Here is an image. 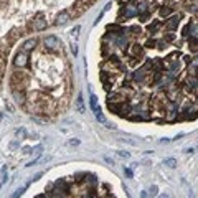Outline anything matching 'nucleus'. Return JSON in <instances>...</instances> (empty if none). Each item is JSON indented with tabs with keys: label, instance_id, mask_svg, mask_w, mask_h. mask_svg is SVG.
<instances>
[{
	"label": "nucleus",
	"instance_id": "nucleus-3",
	"mask_svg": "<svg viewBox=\"0 0 198 198\" xmlns=\"http://www.w3.org/2000/svg\"><path fill=\"white\" fill-rule=\"evenodd\" d=\"M107 106L112 112H116L119 116H129L131 114V106L127 102H109Z\"/></svg>",
	"mask_w": 198,
	"mask_h": 198
},
{
	"label": "nucleus",
	"instance_id": "nucleus-41",
	"mask_svg": "<svg viewBox=\"0 0 198 198\" xmlns=\"http://www.w3.org/2000/svg\"><path fill=\"white\" fill-rule=\"evenodd\" d=\"M188 2H193V0H188Z\"/></svg>",
	"mask_w": 198,
	"mask_h": 198
},
{
	"label": "nucleus",
	"instance_id": "nucleus-36",
	"mask_svg": "<svg viewBox=\"0 0 198 198\" xmlns=\"http://www.w3.org/2000/svg\"><path fill=\"white\" fill-rule=\"evenodd\" d=\"M193 92H195V94H197V96H198V83H197V86L193 88Z\"/></svg>",
	"mask_w": 198,
	"mask_h": 198
},
{
	"label": "nucleus",
	"instance_id": "nucleus-16",
	"mask_svg": "<svg viewBox=\"0 0 198 198\" xmlns=\"http://www.w3.org/2000/svg\"><path fill=\"white\" fill-rule=\"evenodd\" d=\"M20 35H22L20 28H12L10 33H8V43H13L17 40V36H20Z\"/></svg>",
	"mask_w": 198,
	"mask_h": 198
},
{
	"label": "nucleus",
	"instance_id": "nucleus-24",
	"mask_svg": "<svg viewBox=\"0 0 198 198\" xmlns=\"http://www.w3.org/2000/svg\"><path fill=\"white\" fill-rule=\"evenodd\" d=\"M145 48H157V40L149 38V40L145 41Z\"/></svg>",
	"mask_w": 198,
	"mask_h": 198
},
{
	"label": "nucleus",
	"instance_id": "nucleus-25",
	"mask_svg": "<svg viewBox=\"0 0 198 198\" xmlns=\"http://www.w3.org/2000/svg\"><path fill=\"white\" fill-rule=\"evenodd\" d=\"M150 15H152V12H145V13H140V15H139V20H140V22H147L149 18H150Z\"/></svg>",
	"mask_w": 198,
	"mask_h": 198
},
{
	"label": "nucleus",
	"instance_id": "nucleus-40",
	"mask_svg": "<svg viewBox=\"0 0 198 198\" xmlns=\"http://www.w3.org/2000/svg\"><path fill=\"white\" fill-rule=\"evenodd\" d=\"M8 0H0V5H3V3H7Z\"/></svg>",
	"mask_w": 198,
	"mask_h": 198
},
{
	"label": "nucleus",
	"instance_id": "nucleus-39",
	"mask_svg": "<svg viewBox=\"0 0 198 198\" xmlns=\"http://www.w3.org/2000/svg\"><path fill=\"white\" fill-rule=\"evenodd\" d=\"M140 198H147V193H145V192H142V193H140Z\"/></svg>",
	"mask_w": 198,
	"mask_h": 198
},
{
	"label": "nucleus",
	"instance_id": "nucleus-31",
	"mask_svg": "<svg viewBox=\"0 0 198 198\" xmlns=\"http://www.w3.org/2000/svg\"><path fill=\"white\" fill-rule=\"evenodd\" d=\"M15 134L17 135H20V137H23V135H25V129H17Z\"/></svg>",
	"mask_w": 198,
	"mask_h": 198
},
{
	"label": "nucleus",
	"instance_id": "nucleus-12",
	"mask_svg": "<svg viewBox=\"0 0 198 198\" xmlns=\"http://www.w3.org/2000/svg\"><path fill=\"white\" fill-rule=\"evenodd\" d=\"M36 43H38V41H36L35 38H30V40H26L25 43H23V45H22V51H25V53H28V51L35 50Z\"/></svg>",
	"mask_w": 198,
	"mask_h": 198
},
{
	"label": "nucleus",
	"instance_id": "nucleus-30",
	"mask_svg": "<svg viewBox=\"0 0 198 198\" xmlns=\"http://www.w3.org/2000/svg\"><path fill=\"white\" fill-rule=\"evenodd\" d=\"M117 155H119V157H124V158H129V152H124V150H119Z\"/></svg>",
	"mask_w": 198,
	"mask_h": 198
},
{
	"label": "nucleus",
	"instance_id": "nucleus-34",
	"mask_svg": "<svg viewBox=\"0 0 198 198\" xmlns=\"http://www.w3.org/2000/svg\"><path fill=\"white\" fill-rule=\"evenodd\" d=\"M71 51H73V55L76 56V55H78V46H76V45H73V46H71Z\"/></svg>",
	"mask_w": 198,
	"mask_h": 198
},
{
	"label": "nucleus",
	"instance_id": "nucleus-35",
	"mask_svg": "<svg viewBox=\"0 0 198 198\" xmlns=\"http://www.w3.org/2000/svg\"><path fill=\"white\" fill-rule=\"evenodd\" d=\"M104 160H106L107 163H111V165H114V160H112L111 157H104Z\"/></svg>",
	"mask_w": 198,
	"mask_h": 198
},
{
	"label": "nucleus",
	"instance_id": "nucleus-27",
	"mask_svg": "<svg viewBox=\"0 0 198 198\" xmlns=\"http://www.w3.org/2000/svg\"><path fill=\"white\" fill-rule=\"evenodd\" d=\"M157 193H158L157 185H152V187L149 188V195H150V197H157Z\"/></svg>",
	"mask_w": 198,
	"mask_h": 198
},
{
	"label": "nucleus",
	"instance_id": "nucleus-2",
	"mask_svg": "<svg viewBox=\"0 0 198 198\" xmlns=\"http://www.w3.org/2000/svg\"><path fill=\"white\" fill-rule=\"evenodd\" d=\"M46 25H48V23H46V18H45V15H43V12H38V13L33 17V20L28 23V26L33 28V30H36V31L45 30Z\"/></svg>",
	"mask_w": 198,
	"mask_h": 198
},
{
	"label": "nucleus",
	"instance_id": "nucleus-6",
	"mask_svg": "<svg viewBox=\"0 0 198 198\" xmlns=\"http://www.w3.org/2000/svg\"><path fill=\"white\" fill-rule=\"evenodd\" d=\"M13 65H15L17 68H25V66H28V55H26L25 51H18L15 55Z\"/></svg>",
	"mask_w": 198,
	"mask_h": 198
},
{
	"label": "nucleus",
	"instance_id": "nucleus-20",
	"mask_svg": "<svg viewBox=\"0 0 198 198\" xmlns=\"http://www.w3.org/2000/svg\"><path fill=\"white\" fill-rule=\"evenodd\" d=\"M13 96H15V99H17V102H20V104H23V102H25V94H23V91H13Z\"/></svg>",
	"mask_w": 198,
	"mask_h": 198
},
{
	"label": "nucleus",
	"instance_id": "nucleus-4",
	"mask_svg": "<svg viewBox=\"0 0 198 198\" xmlns=\"http://www.w3.org/2000/svg\"><path fill=\"white\" fill-rule=\"evenodd\" d=\"M91 3H92L91 0H76V2L73 3V10H69V12H71L73 17H79L83 12H86L88 8H89Z\"/></svg>",
	"mask_w": 198,
	"mask_h": 198
},
{
	"label": "nucleus",
	"instance_id": "nucleus-21",
	"mask_svg": "<svg viewBox=\"0 0 198 198\" xmlns=\"http://www.w3.org/2000/svg\"><path fill=\"white\" fill-rule=\"evenodd\" d=\"M129 31H131V35H135V36H139L140 33H142V30H140V26H139V25L129 26Z\"/></svg>",
	"mask_w": 198,
	"mask_h": 198
},
{
	"label": "nucleus",
	"instance_id": "nucleus-19",
	"mask_svg": "<svg viewBox=\"0 0 198 198\" xmlns=\"http://www.w3.org/2000/svg\"><path fill=\"white\" fill-rule=\"evenodd\" d=\"M26 188H28V183H26V185H23V187H20V188H17V190H15V193H13V195H12L10 198H20L22 195L25 193V190H26Z\"/></svg>",
	"mask_w": 198,
	"mask_h": 198
},
{
	"label": "nucleus",
	"instance_id": "nucleus-23",
	"mask_svg": "<svg viewBox=\"0 0 198 198\" xmlns=\"http://www.w3.org/2000/svg\"><path fill=\"white\" fill-rule=\"evenodd\" d=\"M163 165H167L168 168H175L177 167V160H175V158H165V160H163Z\"/></svg>",
	"mask_w": 198,
	"mask_h": 198
},
{
	"label": "nucleus",
	"instance_id": "nucleus-9",
	"mask_svg": "<svg viewBox=\"0 0 198 198\" xmlns=\"http://www.w3.org/2000/svg\"><path fill=\"white\" fill-rule=\"evenodd\" d=\"M180 18H182V15H172L170 18H168V22L165 23V28H167L168 31H173L175 28H178V25H180Z\"/></svg>",
	"mask_w": 198,
	"mask_h": 198
},
{
	"label": "nucleus",
	"instance_id": "nucleus-29",
	"mask_svg": "<svg viewBox=\"0 0 198 198\" xmlns=\"http://www.w3.org/2000/svg\"><path fill=\"white\" fill-rule=\"evenodd\" d=\"M79 30H81V26H74L69 33H71V36H78V33H79Z\"/></svg>",
	"mask_w": 198,
	"mask_h": 198
},
{
	"label": "nucleus",
	"instance_id": "nucleus-15",
	"mask_svg": "<svg viewBox=\"0 0 198 198\" xmlns=\"http://www.w3.org/2000/svg\"><path fill=\"white\" fill-rule=\"evenodd\" d=\"M188 48H190V51H192V53H195V55H197V53H198V38L192 36V38L188 40Z\"/></svg>",
	"mask_w": 198,
	"mask_h": 198
},
{
	"label": "nucleus",
	"instance_id": "nucleus-18",
	"mask_svg": "<svg viewBox=\"0 0 198 198\" xmlns=\"http://www.w3.org/2000/svg\"><path fill=\"white\" fill-rule=\"evenodd\" d=\"M172 12H173V8H170V7H160V10H158V13H160V17L162 18H167V17H170L172 15Z\"/></svg>",
	"mask_w": 198,
	"mask_h": 198
},
{
	"label": "nucleus",
	"instance_id": "nucleus-26",
	"mask_svg": "<svg viewBox=\"0 0 198 198\" xmlns=\"http://www.w3.org/2000/svg\"><path fill=\"white\" fill-rule=\"evenodd\" d=\"M175 40V35H173V33H165V35H163V41H165V43H170V41H173Z\"/></svg>",
	"mask_w": 198,
	"mask_h": 198
},
{
	"label": "nucleus",
	"instance_id": "nucleus-13",
	"mask_svg": "<svg viewBox=\"0 0 198 198\" xmlns=\"http://www.w3.org/2000/svg\"><path fill=\"white\" fill-rule=\"evenodd\" d=\"M134 15H135V10H134L132 7H126V8H122V10H121L119 18H122V17H126V18H132Z\"/></svg>",
	"mask_w": 198,
	"mask_h": 198
},
{
	"label": "nucleus",
	"instance_id": "nucleus-5",
	"mask_svg": "<svg viewBox=\"0 0 198 198\" xmlns=\"http://www.w3.org/2000/svg\"><path fill=\"white\" fill-rule=\"evenodd\" d=\"M45 46L48 50H61V40H58L56 36H46L45 40H43Z\"/></svg>",
	"mask_w": 198,
	"mask_h": 198
},
{
	"label": "nucleus",
	"instance_id": "nucleus-7",
	"mask_svg": "<svg viewBox=\"0 0 198 198\" xmlns=\"http://www.w3.org/2000/svg\"><path fill=\"white\" fill-rule=\"evenodd\" d=\"M69 20H71V12H69V10H63V12H60V13L56 15L55 25H65V23H68Z\"/></svg>",
	"mask_w": 198,
	"mask_h": 198
},
{
	"label": "nucleus",
	"instance_id": "nucleus-28",
	"mask_svg": "<svg viewBox=\"0 0 198 198\" xmlns=\"http://www.w3.org/2000/svg\"><path fill=\"white\" fill-rule=\"evenodd\" d=\"M96 119H97V121H99V122H101V124H106V117H104V114H102V112L101 111H99V112H96Z\"/></svg>",
	"mask_w": 198,
	"mask_h": 198
},
{
	"label": "nucleus",
	"instance_id": "nucleus-37",
	"mask_svg": "<svg viewBox=\"0 0 198 198\" xmlns=\"http://www.w3.org/2000/svg\"><path fill=\"white\" fill-rule=\"evenodd\" d=\"M158 198H170V197H168L167 193H163V195H158Z\"/></svg>",
	"mask_w": 198,
	"mask_h": 198
},
{
	"label": "nucleus",
	"instance_id": "nucleus-38",
	"mask_svg": "<svg viewBox=\"0 0 198 198\" xmlns=\"http://www.w3.org/2000/svg\"><path fill=\"white\" fill-rule=\"evenodd\" d=\"M129 2H135V0H121V3H129Z\"/></svg>",
	"mask_w": 198,
	"mask_h": 198
},
{
	"label": "nucleus",
	"instance_id": "nucleus-33",
	"mask_svg": "<svg viewBox=\"0 0 198 198\" xmlns=\"http://www.w3.org/2000/svg\"><path fill=\"white\" fill-rule=\"evenodd\" d=\"M124 173H126L127 177H132V170H131V168H124Z\"/></svg>",
	"mask_w": 198,
	"mask_h": 198
},
{
	"label": "nucleus",
	"instance_id": "nucleus-10",
	"mask_svg": "<svg viewBox=\"0 0 198 198\" xmlns=\"http://www.w3.org/2000/svg\"><path fill=\"white\" fill-rule=\"evenodd\" d=\"M101 79H102V84H104V89L109 91L112 88V84H114V76H112V74H107V71H102Z\"/></svg>",
	"mask_w": 198,
	"mask_h": 198
},
{
	"label": "nucleus",
	"instance_id": "nucleus-11",
	"mask_svg": "<svg viewBox=\"0 0 198 198\" xmlns=\"http://www.w3.org/2000/svg\"><path fill=\"white\" fill-rule=\"evenodd\" d=\"M145 12H152L150 3H149V2H145V0H139V3H137V13L140 15V13H145Z\"/></svg>",
	"mask_w": 198,
	"mask_h": 198
},
{
	"label": "nucleus",
	"instance_id": "nucleus-8",
	"mask_svg": "<svg viewBox=\"0 0 198 198\" xmlns=\"http://www.w3.org/2000/svg\"><path fill=\"white\" fill-rule=\"evenodd\" d=\"M142 53H144V48L139 45V43H132V45L127 48V55L131 56V58H135V56L139 58Z\"/></svg>",
	"mask_w": 198,
	"mask_h": 198
},
{
	"label": "nucleus",
	"instance_id": "nucleus-22",
	"mask_svg": "<svg viewBox=\"0 0 198 198\" xmlns=\"http://www.w3.org/2000/svg\"><path fill=\"white\" fill-rule=\"evenodd\" d=\"M76 109L78 112H84V106H83V94H79L76 99Z\"/></svg>",
	"mask_w": 198,
	"mask_h": 198
},
{
	"label": "nucleus",
	"instance_id": "nucleus-17",
	"mask_svg": "<svg viewBox=\"0 0 198 198\" xmlns=\"http://www.w3.org/2000/svg\"><path fill=\"white\" fill-rule=\"evenodd\" d=\"M89 106H91V109L94 112H99L101 109H99V106H97V97L94 96V94H91L89 96Z\"/></svg>",
	"mask_w": 198,
	"mask_h": 198
},
{
	"label": "nucleus",
	"instance_id": "nucleus-1",
	"mask_svg": "<svg viewBox=\"0 0 198 198\" xmlns=\"http://www.w3.org/2000/svg\"><path fill=\"white\" fill-rule=\"evenodd\" d=\"M28 81H30V78H28V74H26L25 71H15L10 78L12 89H13V91H18V89H20V91H25Z\"/></svg>",
	"mask_w": 198,
	"mask_h": 198
},
{
	"label": "nucleus",
	"instance_id": "nucleus-14",
	"mask_svg": "<svg viewBox=\"0 0 198 198\" xmlns=\"http://www.w3.org/2000/svg\"><path fill=\"white\" fill-rule=\"evenodd\" d=\"M160 26H162V22L155 20V22H152V23L147 26V31H149V33H157V31L160 30Z\"/></svg>",
	"mask_w": 198,
	"mask_h": 198
},
{
	"label": "nucleus",
	"instance_id": "nucleus-32",
	"mask_svg": "<svg viewBox=\"0 0 198 198\" xmlns=\"http://www.w3.org/2000/svg\"><path fill=\"white\" fill-rule=\"evenodd\" d=\"M69 145H79V140H78V139H71V140H69Z\"/></svg>",
	"mask_w": 198,
	"mask_h": 198
}]
</instances>
